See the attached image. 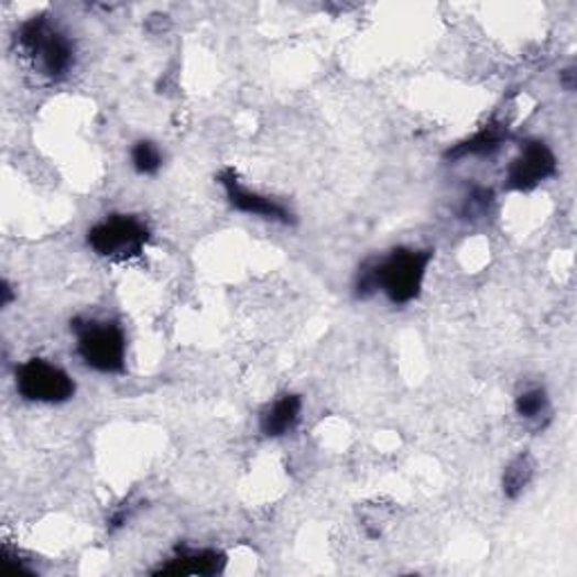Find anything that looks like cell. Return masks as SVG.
<instances>
[{"mask_svg": "<svg viewBox=\"0 0 577 577\" xmlns=\"http://www.w3.org/2000/svg\"><path fill=\"white\" fill-rule=\"evenodd\" d=\"M88 247L100 258L127 262L140 258L150 242V228L138 217L111 215L88 230Z\"/></svg>", "mask_w": 577, "mask_h": 577, "instance_id": "obj_4", "label": "cell"}, {"mask_svg": "<svg viewBox=\"0 0 577 577\" xmlns=\"http://www.w3.org/2000/svg\"><path fill=\"white\" fill-rule=\"evenodd\" d=\"M508 140V129L501 124H488L483 131H478L469 140L456 144L454 150L447 152V159L458 161L467 156H490L494 154L501 144Z\"/></svg>", "mask_w": 577, "mask_h": 577, "instance_id": "obj_10", "label": "cell"}, {"mask_svg": "<svg viewBox=\"0 0 577 577\" xmlns=\"http://www.w3.org/2000/svg\"><path fill=\"white\" fill-rule=\"evenodd\" d=\"M0 294H3V301H0V305H3V307H10L12 301H14V292H12V286H10L8 280L0 282Z\"/></svg>", "mask_w": 577, "mask_h": 577, "instance_id": "obj_15", "label": "cell"}, {"mask_svg": "<svg viewBox=\"0 0 577 577\" xmlns=\"http://www.w3.org/2000/svg\"><path fill=\"white\" fill-rule=\"evenodd\" d=\"M557 172V159L542 140H527L521 144V154L508 170V187L516 192H531Z\"/></svg>", "mask_w": 577, "mask_h": 577, "instance_id": "obj_6", "label": "cell"}, {"mask_svg": "<svg viewBox=\"0 0 577 577\" xmlns=\"http://www.w3.org/2000/svg\"><path fill=\"white\" fill-rule=\"evenodd\" d=\"M133 170L142 176H152L163 167V152L152 140H138L131 150Z\"/></svg>", "mask_w": 577, "mask_h": 577, "instance_id": "obj_12", "label": "cell"}, {"mask_svg": "<svg viewBox=\"0 0 577 577\" xmlns=\"http://www.w3.org/2000/svg\"><path fill=\"white\" fill-rule=\"evenodd\" d=\"M535 476V460L531 454H519L512 458L503 471V494L514 501L523 494V490L531 486Z\"/></svg>", "mask_w": 577, "mask_h": 577, "instance_id": "obj_11", "label": "cell"}, {"mask_svg": "<svg viewBox=\"0 0 577 577\" xmlns=\"http://www.w3.org/2000/svg\"><path fill=\"white\" fill-rule=\"evenodd\" d=\"M516 415L523 420H540L542 415L548 413L551 402H548V393L544 389H527L523 391L516 402H514Z\"/></svg>", "mask_w": 577, "mask_h": 577, "instance_id": "obj_13", "label": "cell"}, {"mask_svg": "<svg viewBox=\"0 0 577 577\" xmlns=\"http://www.w3.org/2000/svg\"><path fill=\"white\" fill-rule=\"evenodd\" d=\"M303 413V398L296 393H284L260 413V431L266 438H282L292 433Z\"/></svg>", "mask_w": 577, "mask_h": 577, "instance_id": "obj_9", "label": "cell"}, {"mask_svg": "<svg viewBox=\"0 0 577 577\" xmlns=\"http://www.w3.org/2000/svg\"><path fill=\"white\" fill-rule=\"evenodd\" d=\"M559 81H562V86H564L566 90H575V68L570 66V68L562 70V73H559Z\"/></svg>", "mask_w": 577, "mask_h": 577, "instance_id": "obj_16", "label": "cell"}, {"mask_svg": "<svg viewBox=\"0 0 577 577\" xmlns=\"http://www.w3.org/2000/svg\"><path fill=\"white\" fill-rule=\"evenodd\" d=\"M226 568V555L215 548L178 546L167 564L159 566L152 575H219Z\"/></svg>", "mask_w": 577, "mask_h": 577, "instance_id": "obj_8", "label": "cell"}, {"mask_svg": "<svg viewBox=\"0 0 577 577\" xmlns=\"http://www.w3.org/2000/svg\"><path fill=\"white\" fill-rule=\"evenodd\" d=\"M70 329L77 336V355L88 368L105 374L124 372L127 336L120 325L111 320L75 318Z\"/></svg>", "mask_w": 577, "mask_h": 577, "instance_id": "obj_3", "label": "cell"}, {"mask_svg": "<svg viewBox=\"0 0 577 577\" xmlns=\"http://www.w3.org/2000/svg\"><path fill=\"white\" fill-rule=\"evenodd\" d=\"M17 391L28 402L64 404L75 398L73 377L45 359H30L17 368Z\"/></svg>", "mask_w": 577, "mask_h": 577, "instance_id": "obj_5", "label": "cell"}, {"mask_svg": "<svg viewBox=\"0 0 577 577\" xmlns=\"http://www.w3.org/2000/svg\"><path fill=\"white\" fill-rule=\"evenodd\" d=\"M217 181L224 187L226 197H228V204L235 210L247 213V215H255V217H262L266 221H275V224H282V226H294L296 224L294 213L288 210L286 206H282L280 202H275L271 197L260 195V192H251L242 183H239L235 170L219 172Z\"/></svg>", "mask_w": 577, "mask_h": 577, "instance_id": "obj_7", "label": "cell"}, {"mask_svg": "<svg viewBox=\"0 0 577 577\" xmlns=\"http://www.w3.org/2000/svg\"><path fill=\"white\" fill-rule=\"evenodd\" d=\"M17 43L32 68L47 79L64 77L75 64L70 36L45 14L28 19L17 32Z\"/></svg>", "mask_w": 577, "mask_h": 577, "instance_id": "obj_2", "label": "cell"}, {"mask_svg": "<svg viewBox=\"0 0 577 577\" xmlns=\"http://www.w3.org/2000/svg\"><path fill=\"white\" fill-rule=\"evenodd\" d=\"M494 202V192L488 187H476L471 195L467 197L465 206H462V217L465 219H476V217H483L488 213V208Z\"/></svg>", "mask_w": 577, "mask_h": 577, "instance_id": "obj_14", "label": "cell"}, {"mask_svg": "<svg viewBox=\"0 0 577 577\" xmlns=\"http://www.w3.org/2000/svg\"><path fill=\"white\" fill-rule=\"evenodd\" d=\"M431 260V249H395L383 258H370L361 264L355 277V296L366 301L381 292L393 305H409L422 294L424 275Z\"/></svg>", "mask_w": 577, "mask_h": 577, "instance_id": "obj_1", "label": "cell"}]
</instances>
